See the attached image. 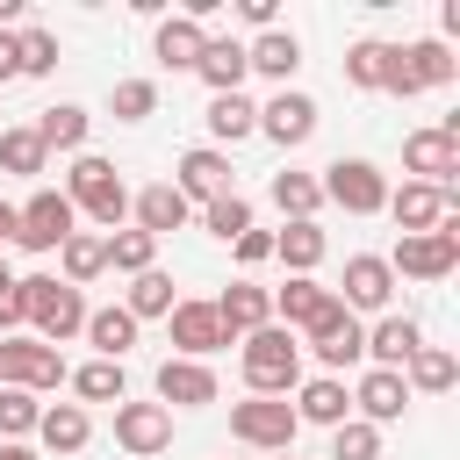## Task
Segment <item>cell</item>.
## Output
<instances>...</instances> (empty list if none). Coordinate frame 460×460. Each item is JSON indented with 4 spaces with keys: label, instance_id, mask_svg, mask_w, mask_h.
I'll return each instance as SVG.
<instances>
[{
    "label": "cell",
    "instance_id": "83f0119b",
    "mask_svg": "<svg viewBox=\"0 0 460 460\" xmlns=\"http://www.w3.org/2000/svg\"><path fill=\"white\" fill-rule=\"evenodd\" d=\"M244 65H252V72H266V79H280V86H288V72H295V65H302V43H295V36H288V29H266V36H259V43H252V50H244Z\"/></svg>",
    "mask_w": 460,
    "mask_h": 460
},
{
    "label": "cell",
    "instance_id": "277c9868",
    "mask_svg": "<svg viewBox=\"0 0 460 460\" xmlns=\"http://www.w3.org/2000/svg\"><path fill=\"white\" fill-rule=\"evenodd\" d=\"M65 381V352L43 338H0V388H58Z\"/></svg>",
    "mask_w": 460,
    "mask_h": 460
},
{
    "label": "cell",
    "instance_id": "7dc6e473",
    "mask_svg": "<svg viewBox=\"0 0 460 460\" xmlns=\"http://www.w3.org/2000/svg\"><path fill=\"white\" fill-rule=\"evenodd\" d=\"M237 14H244L252 29H266V22H273V0H237Z\"/></svg>",
    "mask_w": 460,
    "mask_h": 460
},
{
    "label": "cell",
    "instance_id": "8d00e7d4",
    "mask_svg": "<svg viewBox=\"0 0 460 460\" xmlns=\"http://www.w3.org/2000/svg\"><path fill=\"white\" fill-rule=\"evenodd\" d=\"M122 309H129V316H172V280H165L158 266H151V273H137Z\"/></svg>",
    "mask_w": 460,
    "mask_h": 460
},
{
    "label": "cell",
    "instance_id": "5bb4252c",
    "mask_svg": "<svg viewBox=\"0 0 460 460\" xmlns=\"http://www.w3.org/2000/svg\"><path fill=\"white\" fill-rule=\"evenodd\" d=\"M172 345H180L187 359H201V352L230 345V331H223L216 302H172Z\"/></svg>",
    "mask_w": 460,
    "mask_h": 460
},
{
    "label": "cell",
    "instance_id": "e0dca14e",
    "mask_svg": "<svg viewBox=\"0 0 460 460\" xmlns=\"http://www.w3.org/2000/svg\"><path fill=\"white\" fill-rule=\"evenodd\" d=\"M216 316H223V331H230V338H252L259 323H273V295H266V288H252V280H230V288L216 295Z\"/></svg>",
    "mask_w": 460,
    "mask_h": 460
},
{
    "label": "cell",
    "instance_id": "4316f807",
    "mask_svg": "<svg viewBox=\"0 0 460 460\" xmlns=\"http://www.w3.org/2000/svg\"><path fill=\"white\" fill-rule=\"evenodd\" d=\"M36 438H43L50 453H79V446L93 438V424H86V410H79V402H58V410H43V417H36Z\"/></svg>",
    "mask_w": 460,
    "mask_h": 460
},
{
    "label": "cell",
    "instance_id": "3957f363",
    "mask_svg": "<svg viewBox=\"0 0 460 460\" xmlns=\"http://www.w3.org/2000/svg\"><path fill=\"white\" fill-rule=\"evenodd\" d=\"M453 266H460V208H453L438 230L402 237V244H395V259H388V273H410V280H446Z\"/></svg>",
    "mask_w": 460,
    "mask_h": 460
},
{
    "label": "cell",
    "instance_id": "d590c367",
    "mask_svg": "<svg viewBox=\"0 0 460 460\" xmlns=\"http://www.w3.org/2000/svg\"><path fill=\"white\" fill-rule=\"evenodd\" d=\"M273 259L295 266V273H309V266L323 259V230H316V223H288V230L273 237Z\"/></svg>",
    "mask_w": 460,
    "mask_h": 460
},
{
    "label": "cell",
    "instance_id": "6da1fadb",
    "mask_svg": "<svg viewBox=\"0 0 460 460\" xmlns=\"http://www.w3.org/2000/svg\"><path fill=\"white\" fill-rule=\"evenodd\" d=\"M14 295H22V316L36 323L43 345H65L72 331H86V302H79V288H65V280H50V273H29V280H14Z\"/></svg>",
    "mask_w": 460,
    "mask_h": 460
},
{
    "label": "cell",
    "instance_id": "9c48e42d",
    "mask_svg": "<svg viewBox=\"0 0 460 460\" xmlns=\"http://www.w3.org/2000/svg\"><path fill=\"white\" fill-rule=\"evenodd\" d=\"M453 79V50L438 43V36H424V43H410V50H395V65H388V93H424V86H446Z\"/></svg>",
    "mask_w": 460,
    "mask_h": 460
},
{
    "label": "cell",
    "instance_id": "484cf974",
    "mask_svg": "<svg viewBox=\"0 0 460 460\" xmlns=\"http://www.w3.org/2000/svg\"><path fill=\"white\" fill-rule=\"evenodd\" d=\"M201 22L194 14H172V22H158V65H172V72H194V58H201Z\"/></svg>",
    "mask_w": 460,
    "mask_h": 460
},
{
    "label": "cell",
    "instance_id": "836d02e7",
    "mask_svg": "<svg viewBox=\"0 0 460 460\" xmlns=\"http://www.w3.org/2000/svg\"><path fill=\"white\" fill-rule=\"evenodd\" d=\"M36 137H43V151H79L86 144V108H43V122H36Z\"/></svg>",
    "mask_w": 460,
    "mask_h": 460
},
{
    "label": "cell",
    "instance_id": "d4e9b609",
    "mask_svg": "<svg viewBox=\"0 0 460 460\" xmlns=\"http://www.w3.org/2000/svg\"><path fill=\"white\" fill-rule=\"evenodd\" d=\"M194 72H201L216 93H237V79H244L252 65H244V43H230V36H208V43H201V58H194Z\"/></svg>",
    "mask_w": 460,
    "mask_h": 460
},
{
    "label": "cell",
    "instance_id": "f907efd6",
    "mask_svg": "<svg viewBox=\"0 0 460 460\" xmlns=\"http://www.w3.org/2000/svg\"><path fill=\"white\" fill-rule=\"evenodd\" d=\"M7 237H14V208L0 201V244H7Z\"/></svg>",
    "mask_w": 460,
    "mask_h": 460
},
{
    "label": "cell",
    "instance_id": "b9f144b4",
    "mask_svg": "<svg viewBox=\"0 0 460 460\" xmlns=\"http://www.w3.org/2000/svg\"><path fill=\"white\" fill-rule=\"evenodd\" d=\"M36 417H43V402H36L29 388H0V431H7V438L36 431Z\"/></svg>",
    "mask_w": 460,
    "mask_h": 460
},
{
    "label": "cell",
    "instance_id": "681fc988",
    "mask_svg": "<svg viewBox=\"0 0 460 460\" xmlns=\"http://www.w3.org/2000/svg\"><path fill=\"white\" fill-rule=\"evenodd\" d=\"M14 72H22V58H14V36L0 29V79H14Z\"/></svg>",
    "mask_w": 460,
    "mask_h": 460
},
{
    "label": "cell",
    "instance_id": "60d3db41",
    "mask_svg": "<svg viewBox=\"0 0 460 460\" xmlns=\"http://www.w3.org/2000/svg\"><path fill=\"white\" fill-rule=\"evenodd\" d=\"M0 165L7 172H43V137L36 129H7L0 137Z\"/></svg>",
    "mask_w": 460,
    "mask_h": 460
},
{
    "label": "cell",
    "instance_id": "f1b7e54d",
    "mask_svg": "<svg viewBox=\"0 0 460 460\" xmlns=\"http://www.w3.org/2000/svg\"><path fill=\"white\" fill-rule=\"evenodd\" d=\"M86 338H93L101 359H122L137 345V316L129 309H86Z\"/></svg>",
    "mask_w": 460,
    "mask_h": 460
},
{
    "label": "cell",
    "instance_id": "7c38bea8",
    "mask_svg": "<svg viewBox=\"0 0 460 460\" xmlns=\"http://www.w3.org/2000/svg\"><path fill=\"white\" fill-rule=\"evenodd\" d=\"M259 129H266L273 144H288V151H295V144H309V137H316V101H309V93H288V86H280V93H273V101L259 108Z\"/></svg>",
    "mask_w": 460,
    "mask_h": 460
},
{
    "label": "cell",
    "instance_id": "bcb514c9",
    "mask_svg": "<svg viewBox=\"0 0 460 460\" xmlns=\"http://www.w3.org/2000/svg\"><path fill=\"white\" fill-rule=\"evenodd\" d=\"M237 259H244V266L273 259V237H266V230H244V237H237Z\"/></svg>",
    "mask_w": 460,
    "mask_h": 460
},
{
    "label": "cell",
    "instance_id": "8fae6325",
    "mask_svg": "<svg viewBox=\"0 0 460 460\" xmlns=\"http://www.w3.org/2000/svg\"><path fill=\"white\" fill-rule=\"evenodd\" d=\"M115 438L129 453H165L172 446V410L165 402H115Z\"/></svg>",
    "mask_w": 460,
    "mask_h": 460
},
{
    "label": "cell",
    "instance_id": "ba28073f",
    "mask_svg": "<svg viewBox=\"0 0 460 460\" xmlns=\"http://www.w3.org/2000/svg\"><path fill=\"white\" fill-rule=\"evenodd\" d=\"M72 216H79V208H72L65 194L43 187V194H29V201L14 208V244H29V252H58V244L72 237Z\"/></svg>",
    "mask_w": 460,
    "mask_h": 460
},
{
    "label": "cell",
    "instance_id": "44dd1931",
    "mask_svg": "<svg viewBox=\"0 0 460 460\" xmlns=\"http://www.w3.org/2000/svg\"><path fill=\"white\" fill-rule=\"evenodd\" d=\"M309 345H316V359H323V367L338 374V367H352V359L367 352V331L352 323V309H338L331 323H316V331H309Z\"/></svg>",
    "mask_w": 460,
    "mask_h": 460
},
{
    "label": "cell",
    "instance_id": "d6a6232c",
    "mask_svg": "<svg viewBox=\"0 0 460 460\" xmlns=\"http://www.w3.org/2000/svg\"><path fill=\"white\" fill-rule=\"evenodd\" d=\"M208 129H216L223 144H237V137L259 129V108H252L244 93H216V101H208Z\"/></svg>",
    "mask_w": 460,
    "mask_h": 460
},
{
    "label": "cell",
    "instance_id": "f546056e",
    "mask_svg": "<svg viewBox=\"0 0 460 460\" xmlns=\"http://www.w3.org/2000/svg\"><path fill=\"white\" fill-rule=\"evenodd\" d=\"M402 367H410V374H402V388H424V395L453 388V374H460V359H453V352H438V345H417Z\"/></svg>",
    "mask_w": 460,
    "mask_h": 460
},
{
    "label": "cell",
    "instance_id": "e575fe53",
    "mask_svg": "<svg viewBox=\"0 0 460 460\" xmlns=\"http://www.w3.org/2000/svg\"><path fill=\"white\" fill-rule=\"evenodd\" d=\"M273 201H280V216H288V223H309V216H316V201H323V187H316L309 172H273Z\"/></svg>",
    "mask_w": 460,
    "mask_h": 460
},
{
    "label": "cell",
    "instance_id": "f5cc1de1",
    "mask_svg": "<svg viewBox=\"0 0 460 460\" xmlns=\"http://www.w3.org/2000/svg\"><path fill=\"white\" fill-rule=\"evenodd\" d=\"M7 288H14V273H7V259H0V295H7Z\"/></svg>",
    "mask_w": 460,
    "mask_h": 460
},
{
    "label": "cell",
    "instance_id": "db71d44e",
    "mask_svg": "<svg viewBox=\"0 0 460 460\" xmlns=\"http://www.w3.org/2000/svg\"><path fill=\"white\" fill-rule=\"evenodd\" d=\"M280 460H295V453H280Z\"/></svg>",
    "mask_w": 460,
    "mask_h": 460
},
{
    "label": "cell",
    "instance_id": "5b68a950",
    "mask_svg": "<svg viewBox=\"0 0 460 460\" xmlns=\"http://www.w3.org/2000/svg\"><path fill=\"white\" fill-rule=\"evenodd\" d=\"M72 208H86L93 223H122V208H129V187H122V172L108 165V158H79L72 165V194H65Z\"/></svg>",
    "mask_w": 460,
    "mask_h": 460
},
{
    "label": "cell",
    "instance_id": "f6af8a7d",
    "mask_svg": "<svg viewBox=\"0 0 460 460\" xmlns=\"http://www.w3.org/2000/svg\"><path fill=\"white\" fill-rule=\"evenodd\" d=\"M208 230H216V237H230V244H237V237H244V230H252V208H244V201H237V194H223V201H208Z\"/></svg>",
    "mask_w": 460,
    "mask_h": 460
},
{
    "label": "cell",
    "instance_id": "d6986e66",
    "mask_svg": "<svg viewBox=\"0 0 460 460\" xmlns=\"http://www.w3.org/2000/svg\"><path fill=\"white\" fill-rule=\"evenodd\" d=\"M352 402H359V424H395L402 417V402H410V388H402V374H388V367H374L359 388H352Z\"/></svg>",
    "mask_w": 460,
    "mask_h": 460
},
{
    "label": "cell",
    "instance_id": "8992f818",
    "mask_svg": "<svg viewBox=\"0 0 460 460\" xmlns=\"http://www.w3.org/2000/svg\"><path fill=\"white\" fill-rule=\"evenodd\" d=\"M230 431L244 438V446H266V453H288L295 446V402H280V395H252V402H237L230 410Z\"/></svg>",
    "mask_w": 460,
    "mask_h": 460
},
{
    "label": "cell",
    "instance_id": "9a60e30c",
    "mask_svg": "<svg viewBox=\"0 0 460 460\" xmlns=\"http://www.w3.org/2000/svg\"><path fill=\"white\" fill-rule=\"evenodd\" d=\"M158 402L165 410H201V402H216V374L201 359H165L158 367Z\"/></svg>",
    "mask_w": 460,
    "mask_h": 460
},
{
    "label": "cell",
    "instance_id": "ab89813d",
    "mask_svg": "<svg viewBox=\"0 0 460 460\" xmlns=\"http://www.w3.org/2000/svg\"><path fill=\"white\" fill-rule=\"evenodd\" d=\"M331 460H381V431L359 424V417H345V424L331 431Z\"/></svg>",
    "mask_w": 460,
    "mask_h": 460
},
{
    "label": "cell",
    "instance_id": "c3c4849f",
    "mask_svg": "<svg viewBox=\"0 0 460 460\" xmlns=\"http://www.w3.org/2000/svg\"><path fill=\"white\" fill-rule=\"evenodd\" d=\"M14 323H29V316H22V295L7 288V295H0V331H14Z\"/></svg>",
    "mask_w": 460,
    "mask_h": 460
},
{
    "label": "cell",
    "instance_id": "816d5d0a",
    "mask_svg": "<svg viewBox=\"0 0 460 460\" xmlns=\"http://www.w3.org/2000/svg\"><path fill=\"white\" fill-rule=\"evenodd\" d=\"M0 460H36V453L29 446H0Z\"/></svg>",
    "mask_w": 460,
    "mask_h": 460
},
{
    "label": "cell",
    "instance_id": "ffe728a7",
    "mask_svg": "<svg viewBox=\"0 0 460 460\" xmlns=\"http://www.w3.org/2000/svg\"><path fill=\"white\" fill-rule=\"evenodd\" d=\"M172 187H180L187 201H223V194H230V158H223V151H187Z\"/></svg>",
    "mask_w": 460,
    "mask_h": 460
},
{
    "label": "cell",
    "instance_id": "1f68e13d",
    "mask_svg": "<svg viewBox=\"0 0 460 460\" xmlns=\"http://www.w3.org/2000/svg\"><path fill=\"white\" fill-rule=\"evenodd\" d=\"M58 259H65V288H79V280H93V273L108 266V237H86V230H72V237L58 244Z\"/></svg>",
    "mask_w": 460,
    "mask_h": 460
},
{
    "label": "cell",
    "instance_id": "30bf717a",
    "mask_svg": "<svg viewBox=\"0 0 460 460\" xmlns=\"http://www.w3.org/2000/svg\"><path fill=\"white\" fill-rule=\"evenodd\" d=\"M402 165H410V172H424V187H446V194H453L460 137H446V129H410V137H402Z\"/></svg>",
    "mask_w": 460,
    "mask_h": 460
},
{
    "label": "cell",
    "instance_id": "7402d4cb",
    "mask_svg": "<svg viewBox=\"0 0 460 460\" xmlns=\"http://www.w3.org/2000/svg\"><path fill=\"white\" fill-rule=\"evenodd\" d=\"M345 410H352V395H345V381L338 374H323V381H302V395H295V424H345Z\"/></svg>",
    "mask_w": 460,
    "mask_h": 460
},
{
    "label": "cell",
    "instance_id": "7bdbcfd3",
    "mask_svg": "<svg viewBox=\"0 0 460 460\" xmlns=\"http://www.w3.org/2000/svg\"><path fill=\"white\" fill-rule=\"evenodd\" d=\"M14 58H22V72H36V79H43V72L58 65V36H43V29H22V36H14Z\"/></svg>",
    "mask_w": 460,
    "mask_h": 460
},
{
    "label": "cell",
    "instance_id": "cb8c5ba5",
    "mask_svg": "<svg viewBox=\"0 0 460 460\" xmlns=\"http://www.w3.org/2000/svg\"><path fill=\"white\" fill-rule=\"evenodd\" d=\"M424 345V331L410 323V316H381L374 331H367V352H374V367H388V374H402V359Z\"/></svg>",
    "mask_w": 460,
    "mask_h": 460
},
{
    "label": "cell",
    "instance_id": "603a6c76",
    "mask_svg": "<svg viewBox=\"0 0 460 460\" xmlns=\"http://www.w3.org/2000/svg\"><path fill=\"white\" fill-rule=\"evenodd\" d=\"M180 223H187V194H180L172 180H158V187L137 194V230H144V237H165V230H180Z\"/></svg>",
    "mask_w": 460,
    "mask_h": 460
},
{
    "label": "cell",
    "instance_id": "ac0fdd59",
    "mask_svg": "<svg viewBox=\"0 0 460 460\" xmlns=\"http://www.w3.org/2000/svg\"><path fill=\"white\" fill-rule=\"evenodd\" d=\"M273 309H280V316H288V323H302V331H316V323H331V316H338V309H345V302H338V295H331V288H316V280H309V273H295V280H288V288H280V295H273Z\"/></svg>",
    "mask_w": 460,
    "mask_h": 460
},
{
    "label": "cell",
    "instance_id": "2e32d148",
    "mask_svg": "<svg viewBox=\"0 0 460 460\" xmlns=\"http://www.w3.org/2000/svg\"><path fill=\"white\" fill-rule=\"evenodd\" d=\"M388 295H395V273H388V259H374V252H359V259H345V309H388Z\"/></svg>",
    "mask_w": 460,
    "mask_h": 460
},
{
    "label": "cell",
    "instance_id": "ee69618b",
    "mask_svg": "<svg viewBox=\"0 0 460 460\" xmlns=\"http://www.w3.org/2000/svg\"><path fill=\"white\" fill-rule=\"evenodd\" d=\"M151 108H158V86H151V79H122V86H115V115H122V122H144Z\"/></svg>",
    "mask_w": 460,
    "mask_h": 460
},
{
    "label": "cell",
    "instance_id": "4fadbf2b",
    "mask_svg": "<svg viewBox=\"0 0 460 460\" xmlns=\"http://www.w3.org/2000/svg\"><path fill=\"white\" fill-rule=\"evenodd\" d=\"M388 216L402 223V237H424V230H438V223L453 216V194H446V187H424V180H410L402 194H388Z\"/></svg>",
    "mask_w": 460,
    "mask_h": 460
},
{
    "label": "cell",
    "instance_id": "4dcf8cb0",
    "mask_svg": "<svg viewBox=\"0 0 460 460\" xmlns=\"http://www.w3.org/2000/svg\"><path fill=\"white\" fill-rule=\"evenodd\" d=\"M388 65H395V43H352V50H345V79H352V86L388 93Z\"/></svg>",
    "mask_w": 460,
    "mask_h": 460
},
{
    "label": "cell",
    "instance_id": "7a4b0ae2",
    "mask_svg": "<svg viewBox=\"0 0 460 460\" xmlns=\"http://www.w3.org/2000/svg\"><path fill=\"white\" fill-rule=\"evenodd\" d=\"M244 381H252V395H288L302 381V345L288 323H259L244 338Z\"/></svg>",
    "mask_w": 460,
    "mask_h": 460
},
{
    "label": "cell",
    "instance_id": "74e56055",
    "mask_svg": "<svg viewBox=\"0 0 460 460\" xmlns=\"http://www.w3.org/2000/svg\"><path fill=\"white\" fill-rule=\"evenodd\" d=\"M72 388H79L86 402H122V359H86V367L72 374Z\"/></svg>",
    "mask_w": 460,
    "mask_h": 460
},
{
    "label": "cell",
    "instance_id": "f35d334b",
    "mask_svg": "<svg viewBox=\"0 0 460 460\" xmlns=\"http://www.w3.org/2000/svg\"><path fill=\"white\" fill-rule=\"evenodd\" d=\"M151 252H158V237H144V230H115L108 237V266L115 273H151Z\"/></svg>",
    "mask_w": 460,
    "mask_h": 460
},
{
    "label": "cell",
    "instance_id": "52a82bcc",
    "mask_svg": "<svg viewBox=\"0 0 460 460\" xmlns=\"http://www.w3.org/2000/svg\"><path fill=\"white\" fill-rule=\"evenodd\" d=\"M316 187H323V201H338L345 216H374V208H388V180H381L367 158H338Z\"/></svg>",
    "mask_w": 460,
    "mask_h": 460
}]
</instances>
